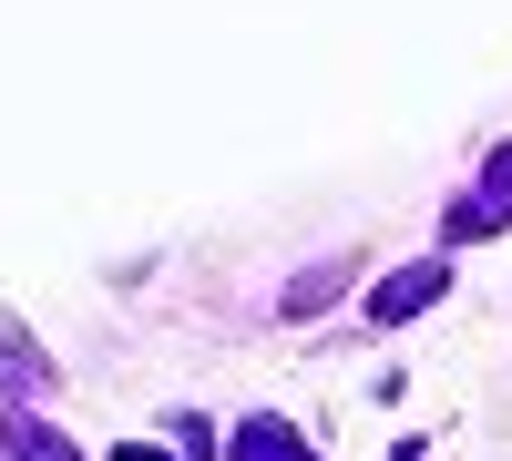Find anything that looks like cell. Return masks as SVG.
<instances>
[{
  "instance_id": "cell-1",
  "label": "cell",
  "mask_w": 512,
  "mask_h": 461,
  "mask_svg": "<svg viewBox=\"0 0 512 461\" xmlns=\"http://www.w3.org/2000/svg\"><path fill=\"white\" fill-rule=\"evenodd\" d=\"M431 298H441V267H410V277L379 287V318H410V308H431Z\"/></svg>"
}]
</instances>
